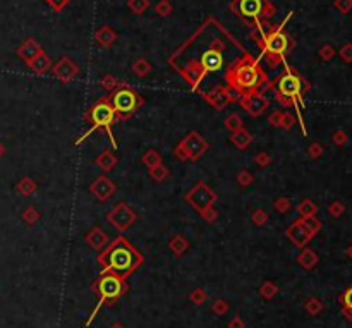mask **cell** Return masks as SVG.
Listing matches in <instances>:
<instances>
[{
  "mask_svg": "<svg viewBox=\"0 0 352 328\" xmlns=\"http://www.w3.org/2000/svg\"><path fill=\"white\" fill-rule=\"evenodd\" d=\"M98 263L105 271H112L126 278L143 263V256L126 237L119 236L110 244H107V248L102 249L98 255Z\"/></svg>",
  "mask_w": 352,
  "mask_h": 328,
  "instance_id": "cell-1",
  "label": "cell"
},
{
  "mask_svg": "<svg viewBox=\"0 0 352 328\" xmlns=\"http://www.w3.org/2000/svg\"><path fill=\"white\" fill-rule=\"evenodd\" d=\"M225 79L228 86L239 91L241 95L249 91L261 93L260 89L263 88V83H268L258 64L251 59H241L232 67H228Z\"/></svg>",
  "mask_w": 352,
  "mask_h": 328,
  "instance_id": "cell-2",
  "label": "cell"
},
{
  "mask_svg": "<svg viewBox=\"0 0 352 328\" xmlns=\"http://www.w3.org/2000/svg\"><path fill=\"white\" fill-rule=\"evenodd\" d=\"M86 119H88L89 124H91V129H89V131L86 132L84 136L77 141V143H81L83 139H86V137H88L93 131H96V129H103V131L108 132V137H110L114 148L117 146L115 137H114V132H112V126H114L115 121H117V115H115V110H114V107H112L108 96L100 98L98 102L91 107V109L86 112Z\"/></svg>",
  "mask_w": 352,
  "mask_h": 328,
  "instance_id": "cell-3",
  "label": "cell"
},
{
  "mask_svg": "<svg viewBox=\"0 0 352 328\" xmlns=\"http://www.w3.org/2000/svg\"><path fill=\"white\" fill-rule=\"evenodd\" d=\"M108 100H110L112 107H114L117 121H127L134 112L143 105V98L140 96V93L134 91L126 83H121V86L115 89V91H112Z\"/></svg>",
  "mask_w": 352,
  "mask_h": 328,
  "instance_id": "cell-4",
  "label": "cell"
},
{
  "mask_svg": "<svg viewBox=\"0 0 352 328\" xmlns=\"http://www.w3.org/2000/svg\"><path fill=\"white\" fill-rule=\"evenodd\" d=\"M126 289H127L126 278H122L121 275L112 273V271H103L98 280L95 282V290L100 294V301L102 303H105V301L112 303V301L119 299L126 292Z\"/></svg>",
  "mask_w": 352,
  "mask_h": 328,
  "instance_id": "cell-5",
  "label": "cell"
},
{
  "mask_svg": "<svg viewBox=\"0 0 352 328\" xmlns=\"http://www.w3.org/2000/svg\"><path fill=\"white\" fill-rule=\"evenodd\" d=\"M275 88H277V95L287 96L290 100H302V79L299 74H295L292 69H287L285 72H282L279 77L275 79Z\"/></svg>",
  "mask_w": 352,
  "mask_h": 328,
  "instance_id": "cell-6",
  "label": "cell"
},
{
  "mask_svg": "<svg viewBox=\"0 0 352 328\" xmlns=\"http://www.w3.org/2000/svg\"><path fill=\"white\" fill-rule=\"evenodd\" d=\"M260 45L263 47L265 55L268 57V62L272 66H275V64H279V59L287 52L289 38H287L285 33H282L280 29H275V31L268 33V35L260 42Z\"/></svg>",
  "mask_w": 352,
  "mask_h": 328,
  "instance_id": "cell-7",
  "label": "cell"
},
{
  "mask_svg": "<svg viewBox=\"0 0 352 328\" xmlns=\"http://www.w3.org/2000/svg\"><path fill=\"white\" fill-rule=\"evenodd\" d=\"M184 199H186V203H189L191 206L198 211V213H201L205 208L215 204L216 193L210 188L207 182L200 181V182H196V184L193 186V189H191V191L184 196Z\"/></svg>",
  "mask_w": 352,
  "mask_h": 328,
  "instance_id": "cell-8",
  "label": "cell"
},
{
  "mask_svg": "<svg viewBox=\"0 0 352 328\" xmlns=\"http://www.w3.org/2000/svg\"><path fill=\"white\" fill-rule=\"evenodd\" d=\"M138 215L126 201H119L114 208L107 213V220L110 225H114L119 232H126L134 222H136Z\"/></svg>",
  "mask_w": 352,
  "mask_h": 328,
  "instance_id": "cell-9",
  "label": "cell"
},
{
  "mask_svg": "<svg viewBox=\"0 0 352 328\" xmlns=\"http://www.w3.org/2000/svg\"><path fill=\"white\" fill-rule=\"evenodd\" d=\"M239 105L248 112L251 117H260V115H263L265 112L268 110L270 102H268L267 96H263L261 93L249 91V93H244V95L239 96Z\"/></svg>",
  "mask_w": 352,
  "mask_h": 328,
  "instance_id": "cell-10",
  "label": "cell"
},
{
  "mask_svg": "<svg viewBox=\"0 0 352 328\" xmlns=\"http://www.w3.org/2000/svg\"><path fill=\"white\" fill-rule=\"evenodd\" d=\"M179 143H181L182 148L186 150L187 158L193 160V162L200 158V156H203L208 151V148H210L208 141L205 139V137L201 136V134L198 132V131H191L189 134H186V136L182 137Z\"/></svg>",
  "mask_w": 352,
  "mask_h": 328,
  "instance_id": "cell-11",
  "label": "cell"
},
{
  "mask_svg": "<svg viewBox=\"0 0 352 328\" xmlns=\"http://www.w3.org/2000/svg\"><path fill=\"white\" fill-rule=\"evenodd\" d=\"M268 3L267 0H235L234 10L242 19H258L261 16H267Z\"/></svg>",
  "mask_w": 352,
  "mask_h": 328,
  "instance_id": "cell-12",
  "label": "cell"
},
{
  "mask_svg": "<svg viewBox=\"0 0 352 328\" xmlns=\"http://www.w3.org/2000/svg\"><path fill=\"white\" fill-rule=\"evenodd\" d=\"M115 191H117V188H115L114 181L108 179L107 175H98V177L89 184V193L98 201H108L115 195Z\"/></svg>",
  "mask_w": 352,
  "mask_h": 328,
  "instance_id": "cell-13",
  "label": "cell"
},
{
  "mask_svg": "<svg viewBox=\"0 0 352 328\" xmlns=\"http://www.w3.org/2000/svg\"><path fill=\"white\" fill-rule=\"evenodd\" d=\"M52 72L61 83H70L79 74V67L74 64L69 57H62L57 64L52 67Z\"/></svg>",
  "mask_w": 352,
  "mask_h": 328,
  "instance_id": "cell-14",
  "label": "cell"
},
{
  "mask_svg": "<svg viewBox=\"0 0 352 328\" xmlns=\"http://www.w3.org/2000/svg\"><path fill=\"white\" fill-rule=\"evenodd\" d=\"M203 98L207 100L210 105L216 110H223L228 103H232L235 100V96H232L230 89L228 88H223V86H218L216 89H213L211 93H205Z\"/></svg>",
  "mask_w": 352,
  "mask_h": 328,
  "instance_id": "cell-15",
  "label": "cell"
},
{
  "mask_svg": "<svg viewBox=\"0 0 352 328\" xmlns=\"http://www.w3.org/2000/svg\"><path fill=\"white\" fill-rule=\"evenodd\" d=\"M223 66V55L222 50H216V48H211V50H207L201 57V67H203L205 72H216L218 69H222Z\"/></svg>",
  "mask_w": 352,
  "mask_h": 328,
  "instance_id": "cell-16",
  "label": "cell"
},
{
  "mask_svg": "<svg viewBox=\"0 0 352 328\" xmlns=\"http://www.w3.org/2000/svg\"><path fill=\"white\" fill-rule=\"evenodd\" d=\"M84 241L89 248L96 249V251H102V249L107 248V244H108V236L102 227H93V229L86 234Z\"/></svg>",
  "mask_w": 352,
  "mask_h": 328,
  "instance_id": "cell-17",
  "label": "cell"
},
{
  "mask_svg": "<svg viewBox=\"0 0 352 328\" xmlns=\"http://www.w3.org/2000/svg\"><path fill=\"white\" fill-rule=\"evenodd\" d=\"M287 237H289V239L294 242L295 246H299V248H304L306 246V242H308L311 237V234L308 232V230L304 229V227H302V223L299 222H294L292 223V225L289 227V229H287Z\"/></svg>",
  "mask_w": 352,
  "mask_h": 328,
  "instance_id": "cell-18",
  "label": "cell"
},
{
  "mask_svg": "<svg viewBox=\"0 0 352 328\" xmlns=\"http://www.w3.org/2000/svg\"><path fill=\"white\" fill-rule=\"evenodd\" d=\"M40 52H42V47H40V43L35 42L33 38L26 40V42L22 43L19 48H17V55H19L26 64H28L29 61H33V59H35Z\"/></svg>",
  "mask_w": 352,
  "mask_h": 328,
  "instance_id": "cell-19",
  "label": "cell"
},
{
  "mask_svg": "<svg viewBox=\"0 0 352 328\" xmlns=\"http://www.w3.org/2000/svg\"><path fill=\"white\" fill-rule=\"evenodd\" d=\"M95 165L98 167V169L102 170V172L108 174V172H112V170H114L115 167H117V156L112 153L110 150H103L102 153L96 156Z\"/></svg>",
  "mask_w": 352,
  "mask_h": 328,
  "instance_id": "cell-20",
  "label": "cell"
},
{
  "mask_svg": "<svg viewBox=\"0 0 352 328\" xmlns=\"http://www.w3.org/2000/svg\"><path fill=\"white\" fill-rule=\"evenodd\" d=\"M253 139H254L253 134H251L249 131H246L244 128L239 129V131L230 132V141L237 150H246V148L253 143Z\"/></svg>",
  "mask_w": 352,
  "mask_h": 328,
  "instance_id": "cell-21",
  "label": "cell"
},
{
  "mask_svg": "<svg viewBox=\"0 0 352 328\" xmlns=\"http://www.w3.org/2000/svg\"><path fill=\"white\" fill-rule=\"evenodd\" d=\"M28 66L31 67L33 70H35L36 74H47L48 70L52 69V62H50V57H48L47 54L42 50L38 55H36L33 61L28 62Z\"/></svg>",
  "mask_w": 352,
  "mask_h": 328,
  "instance_id": "cell-22",
  "label": "cell"
},
{
  "mask_svg": "<svg viewBox=\"0 0 352 328\" xmlns=\"http://www.w3.org/2000/svg\"><path fill=\"white\" fill-rule=\"evenodd\" d=\"M95 38H96V42L102 45V47L108 48V47H112V45L115 43V40H117V35H115V31L112 28H108V26H103V28H100L98 31H96Z\"/></svg>",
  "mask_w": 352,
  "mask_h": 328,
  "instance_id": "cell-23",
  "label": "cell"
},
{
  "mask_svg": "<svg viewBox=\"0 0 352 328\" xmlns=\"http://www.w3.org/2000/svg\"><path fill=\"white\" fill-rule=\"evenodd\" d=\"M168 248H170V251L174 253L175 256H182L187 249H189V242L186 241V237H182L177 234V236L170 237V241H168Z\"/></svg>",
  "mask_w": 352,
  "mask_h": 328,
  "instance_id": "cell-24",
  "label": "cell"
},
{
  "mask_svg": "<svg viewBox=\"0 0 352 328\" xmlns=\"http://www.w3.org/2000/svg\"><path fill=\"white\" fill-rule=\"evenodd\" d=\"M16 189H17V193H19L21 196L29 197L33 193L36 191V182L33 181L31 177H22L21 181L16 184Z\"/></svg>",
  "mask_w": 352,
  "mask_h": 328,
  "instance_id": "cell-25",
  "label": "cell"
},
{
  "mask_svg": "<svg viewBox=\"0 0 352 328\" xmlns=\"http://www.w3.org/2000/svg\"><path fill=\"white\" fill-rule=\"evenodd\" d=\"M141 162H143V165H146L148 169H151V167L163 163V162H162V155H160L158 151L155 150V148H151V150L144 151V155L141 156Z\"/></svg>",
  "mask_w": 352,
  "mask_h": 328,
  "instance_id": "cell-26",
  "label": "cell"
},
{
  "mask_svg": "<svg viewBox=\"0 0 352 328\" xmlns=\"http://www.w3.org/2000/svg\"><path fill=\"white\" fill-rule=\"evenodd\" d=\"M148 172H149V177H151L155 182L167 181L168 175H170V170H168L167 167L163 165V163H160V165H155V167H151V169H148Z\"/></svg>",
  "mask_w": 352,
  "mask_h": 328,
  "instance_id": "cell-27",
  "label": "cell"
},
{
  "mask_svg": "<svg viewBox=\"0 0 352 328\" xmlns=\"http://www.w3.org/2000/svg\"><path fill=\"white\" fill-rule=\"evenodd\" d=\"M149 70H151V64H149L146 59H138V61L133 62V72L136 74L138 77H144L149 74Z\"/></svg>",
  "mask_w": 352,
  "mask_h": 328,
  "instance_id": "cell-28",
  "label": "cell"
},
{
  "mask_svg": "<svg viewBox=\"0 0 352 328\" xmlns=\"http://www.w3.org/2000/svg\"><path fill=\"white\" fill-rule=\"evenodd\" d=\"M297 262L302 264L304 268H313L314 264H316V255H314L311 249L304 248L301 251V255L297 256Z\"/></svg>",
  "mask_w": 352,
  "mask_h": 328,
  "instance_id": "cell-29",
  "label": "cell"
},
{
  "mask_svg": "<svg viewBox=\"0 0 352 328\" xmlns=\"http://www.w3.org/2000/svg\"><path fill=\"white\" fill-rule=\"evenodd\" d=\"M316 211H318L316 204H314L311 199H304L297 206V213L301 215L302 218H304V217H314V215H316Z\"/></svg>",
  "mask_w": 352,
  "mask_h": 328,
  "instance_id": "cell-30",
  "label": "cell"
},
{
  "mask_svg": "<svg viewBox=\"0 0 352 328\" xmlns=\"http://www.w3.org/2000/svg\"><path fill=\"white\" fill-rule=\"evenodd\" d=\"M223 124H225L227 131H230V132L239 131V129L244 128V122H242V119H241V115H239V114H230L225 119V122H223Z\"/></svg>",
  "mask_w": 352,
  "mask_h": 328,
  "instance_id": "cell-31",
  "label": "cell"
},
{
  "mask_svg": "<svg viewBox=\"0 0 352 328\" xmlns=\"http://www.w3.org/2000/svg\"><path fill=\"white\" fill-rule=\"evenodd\" d=\"M40 218H42V213H40L35 206H28L22 211V220H24L26 225H35Z\"/></svg>",
  "mask_w": 352,
  "mask_h": 328,
  "instance_id": "cell-32",
  "label": "cell"
},
{
  "mask_svg": "<svg viewBox=\"0 0 352 328\" xmlns=\"http://www.w3.org/2000/svg\"><path fill=\"white\" fill-rule=\"evenodd\" d=\"M299 222L302 223V227H304L306 230L311 234V236H314V234L320 230V227H321V223H320V220H316L314 217H304L302 220H299Z\"/></svg>",
  "mask_w": 352,
  "mask_h": 328,
  "instance_id": "cell-33",
  "label": "cell"
},
{
  "mask_svg": "<svg viewBox=\"0 0 352 328\" xmlns=\"http://www.w3.org/2000/svg\"><path fill=\"white\" fill-rule=\"evenodd\" d=\"M100 84H102L103 89H107L108 93H112V91H115V89L121 86V81L115 79L112 74H107V76H103L102 79H100Z\"/></svg>",
  "mask_w": 352,
  "mask_h": 328,
  "instance_id": "cell-34",
  "label": "cell"
},
{
  "mask_svg": "<svg viewBox=\"0 0 352 328\" xmlns=\"http://www.w3.org/2000/svg\"><path fill=\"white\" fill-rule=\"evenodd\" d=\"M251 220H253V223L256 227H265L268 223V215H267V211H265L263 208H258V210L253 211V217H251Z\"/></svg>",
  "mask_w": 352,
  "mask_h": 328,
  "instance_id": "cell-35",
  "label": "cell"
},
{
  "mask_svg": "<svg viewBox=\"0 0 352 328\" xmlns=\"http://www.w3.org/2000/svg\"><path fill=\"white\" fill-rule=\"evenodd\" d=\"M127 5H129V9L133 10L134 14H143L149 7V0H129Z\"/></svg>",
  "mask_w": 352,
  "mask_h": 328,
  "instance_id": "cell-36",
  "label": "cell"
},
{
  "mask_svg": "<svg viewBox=\"0 0 352 328\" xmlns=\"http://www.w3.org/2000/svg\"><path fill=\"white\" fill-rule=\"evenodd\" d=\"M254 163L260 169H267L268 165H272V155L268 151H260L258 155H254Z\"/></svg>",
  "mask_w": 352,
  "mask_h": 328,
  "instance_id": "cell-37",
  "label": "cell"
},
{
  "mask_svg": "<svg viewBox=\"0 0 352 328\" xmlns=\"http://www.w3.org/2000/svg\"><path fill=\"white\" fill-rule=\"evenodd\" d=\"M254 182V175L249 172V170H241L237 174V184L241 188H249L251 184Z\"/></svg>",
  "mask_w": 352,
  "mask_h": 328,
  "instance_id": "cell-38",
  "label": "cell"
},
{
  "mask_svg": "<svg viewBox=\"0 0 352 328\" xmlns=\"http://www.w3.org/2000/svg\"><path fill=\"white\" fill-rule=\"evenodd\" d=\"M277 292H279V289H277V285L272 284V282H265V284L261 285V289H260V294L265 297V299H272Z\"/></svg>",
  "mask_w": 352,
  "mask_h": 328,
  "instance_id": "cell-39",
  "label": "cell"
},
{
  "mask_svg": "<svg viewBox=\"0 0 352 328\" xmlns=\"http://www.w3.org/2000/svg\"><path fill=\"white\" fill-rule=\"evenodd\" d=\"M201 218L205 220V222H208V223H213V222H216V218H218V211H216V208L213 206H208V208H205L203 211H201Z\"/></svg>",
  "mask_w": 352,
  "mask_h": 328,
  "instance_id": "cell-40",
  "label": "cell"
},
{
  "mask_svg": "<svg viewBox=\"0 0 352 328\" xmlns=\"http://www.w3.org/2000/svg\"><path fill=\"white\" fill-rule=\"evenodd\" d=\"M273 208L279 213H287L290 210V199H287V197H277L275 203H273Z\"/></svg>",
  "mask_w": 352,
  "mask_h": 328,
  "instance_id": "cell-41",
  "label": "cell"
},
{
  "mask_svg": "<svg viewBox=\"0 0 352 328\" xmlns=\"http://www.w3.org/2000/svg\"><path fill=\"white\" fill-rule=\"evenodd\" d=\"M295 126V117L289 112H282V122H280V129H285V131H289Z\"/></svg>",
  "mask_w": 352,
  "mask_h": 328,
  "instance_id": "cell-42",
  "label": "cell"
},
{
  "mask_svg": "<svg viewBox=\"0 0 352 328\" xmlns=\"http://www.w3.org/2000/svg\"><path fill=\"white\" fill-rule=\"evenodd\" d=\"M155 10H156V14H160V16H168V14L172 12V5L168 0H162L160 3H156Z\"/></svg>",
  "mask_w": 352,
  "mask_h": 328,
  "instance_id": "cell-43",
  "label": "cell"
},
{
  "mask_svg": "<svg viewBox=\"0 0 352 328\" xmlns=\"http://www.w3.org/2000/svg\"><path fill=\"white\" fill-rule=\"evenodd\" d=\"M191 301H193L194 304H201L207 301V292H205L203 289H194L193 294H191Z\"/></svg>",
  "mask_w": 352,
  "mask_h": 328,
  "instance_id": "cell-44",
  "label": "cell"
},
{
  "mask_svg": "<svg viewBox=\"0 0 352 328\" xmlns=\"http://www.w3.org/2000/svg\"><path fill=\"white\" fill-rule=\"evenodd\" d=\"M227 309H228V304H227V301H223V299H218V301H215V304H213V313H216V315H223V313H227Z\"/></svg>",
  "mask_w": 352,
  "mask_h": 328,
  "instance_id": "cell-45",
  "label": "cell"
},
{
  "mask_svg": "<svg viewBox=\"0 0 352 328\" xmlns=\"http://www.w3.org/2000/svg\"><path fill=\"white\" fill-rule=\"evenodd\" d=\"M268 122H270V126H273V128H280V122H282V112L280 110L272 112V115L268 117Z\"/></svg>",
  "mask_w": 352,
  "mask_h": 328,
  "instance_id": "cell-46",
  "label": "cell"
},
{
  "mask_svg": "<svg viewBox=\"0 0 352 328\" xmlns=\"http://www.w3.org/2000/svg\"><path fill=\"white\" fill-rule=\"evenodd\" d=\"M174 156L177 160H181V162H186V160H189L187 158V153H186V150L182 148V144L181 143H177V146L174 148Z\"/></svg>",
  "mask_w": 352,
  "mask_h": 328,
  "instance_id": "cell-47",
  "label": "cell"
},
{
  "mask_svg": "<svg viewBox=\"0 0 352 328\" xmlns=\"http://www.w3.org/2000/svg\"><path fill=\"white\" fill-rule=\"evenodd\" d=\"M47 2H48V5H50L54 10H62L64 7L69 3V0H47Z\"/></svg>",
  "mask_w": 352,
  "mask_h": 328,
  "instance_id": "cell-48",
  "label": "cell"
},
{
  "mask_svg": "<svg viewBox=\"0 0 352 328\" xmlns=\"http://www.w3.org/2000/svg\"><path fill=\"white\" fill-rule=\"evenodd\" d=\"M321 153H323V148H321L318 143H313L309 146V156H311V158H318V156H320Z\"/></svg>",
  "mask_w": 352,
  "mask_h": 328,
  "instance_id": "cell-49",
  "label": "cell"
},
{
  "mask_svg": "<svg viewBox=\"0 0 352 328\" xmlns=\"http://www.w3.org/2000/svg\"><path fill=\"white\" fill-rule=\"evenodd\" d=\"M344 211V208H342V204L340 203H332V206H330V213L333 215V217H339L340 213Z\"/></svg>",
  "mask_w": 352,
  "mask_h": 328,
  "instance_id": "cell-50",
  "label": "cell"
},
{
  "mask_svg": "<svg viewBox=\"0 0 352 328\" xmlns=\"http://www.w3.org/2000/svg\"><path fill=\"white\" fill-rule=\"evenodd\" d=\"M228 328H244V323H242V320L237 316V318H234L230 323H228Z\"/></svg>",
  "mask_w": 352,
  "mask_h": 328,
  "instance_id": "cell-51",
  "label": "cell"
},
{
  "mask_svg": "<svg viewBox=\"0 0 352 328\" xmlns=\"http://www.w3.org/2000/svg\"><path fill=\"white\" fill-rule=\"evenodd\" d=\"M337 7L342 10H347L351 7V0H337Z\"/></svg>",
  "mask_w": 352,
  "mask_h": 328,
  "instance_id": "cell-52",
  "label": "cell"
},
{
  "mask_svg": "<svg viewBox=\"0 0 352 328\" xmlns=\"http://www.w3.org/2000/svg\"><path fill=\"white\" fill-rule=\"evenodd\" d=\"M308 309H309L311 313H316L318 309H320V304H318V301H309Z\"/></svg>",
  "mask_w": 352,
  "mask_h": 328,
  "instance_id": "cell-53",
  "label": "cell"
},
{
  "mask_svg": "<svg viewBox=\"0 0 352 328\" xmlns=\"http://www.w3.org/2000/svg\"><path fill=\"white\" fill-rule=\"evenodd\" d=\"M321 57H323V59H330L332 57V50H330V48H323V50H321Z\"/></svg>",
  "mask_w": 352,
  "mask_h": 328,
  "instance_id": "cell-54",
  "label": "cell"
},
{
  "mask_svg": "<svg viewBox=\"0 0 352 328\" xmlns=\"http://www.w3.org/2000/svg\"><path fill=\"white\" fill-rule=\"evenodd\" d=\"M346 304H347L349 308H352V289L346 294Z\"/></svg>",
  "mask_w": 352,
  "mask_h": 328,
  "instance_id": "cell-55",
  "label": "cell"
},
{
  "mask_svg": "<svg viewBox=\"0 0 352 328\" xmlns=\"http://www.w3.org/2000/svg\"><path fill=\"white\" fill-rule=\"evenodd\" d=\"M3 153H5V146L0 143V156H3Z\"/></svg>",
  "mask_w": 352,
  "mask_h": 328,
  "instance_id": "cell-56",
  "label": "cell"
},
{
  "mask_svg": "<svg viewBox=\"0 0 352 328\" xmlns=\"http://www.w3.org/2000/svg\"><path fill=\"white\" fill-rule=\"evenodd\" d=\"M110 328H124L121 325V323H114V325H110Z\"/></svg>",
  "mask_w": 352,
  "mask_h": 328,
  "instance_id": "cell-57",
  "label": "cell"
}]
</instances>
